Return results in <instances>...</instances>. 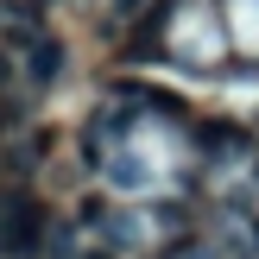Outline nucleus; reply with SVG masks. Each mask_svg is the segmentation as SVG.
I'll use <instances>...</instances> for the list:
<instances>
[{
    "instance_id": "1",
    "label": "nucleus",
    "mask_w": 259,
    "mask_h": 259,
    "mask_svg": "<svg viewBox=\"0 0 259 259\" xmlns=\"http://www.w3.org/2000/svg\"><path fill=\"white\" fill-rule=\"evenodd\" d=\"M38 234H45V209H38L25 190H7V196H0V253L7 259H32Z\"/></svg>"
},
{
    "instance_id": "2",
    "label": "nucleus",
    "mask_w": 259,
    "mask_h": 259,
    "mask_svg": "<svg viewBox=\"0 0 259 259\" xmlns=\"http://www.w3.org/2000/svg\"><path fill=\"white\" fill-rule=\"evenodd\" d=\"M57 70H63V45H57V38H38V45L25 51V76H32L38 89H51Z\"/></svg>"
}]
</instances>
